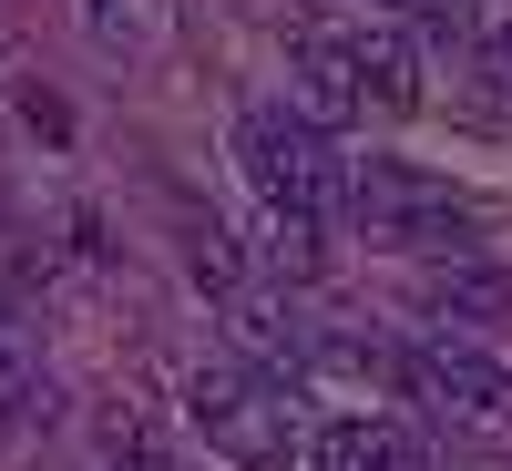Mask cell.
<instances>
[{"label": "cell", "instance_id": "obj_14", "mask_svg": "<svg viewBox=\"0 0 512 471\" xmlns=\"http://www.w3.org/2000/svg\"><path fill=\"white\" fill-rule=\"evenodd\" d=\"M93 11H113V0H93Z\"/></svg>", "mask_w": 512, "mask_h": 471}, {"label": "cell", "instance_id": "obj_9", "mask_svg": "<svg viewBox=\"0 0 512 471\" xmlns=\"http://www.w3.org/2000/svg\"><path fill=\"white\" fill-rule=\"evenodd\" d=\"M41 410H52V369H41L21 338L0 328V431H31Z\"/></svg>", "mask_w": 512, "mask_h": 471}, {"label": "cell", "instance_id": "obj_8", "mask_svg": "<svg viewBox=\"0 0 512 471\" xmlns=\"http://www.w3.org/2000/svg\"><path fill=\"white\" fill-rule=\"evenodd\" d=\"M502 308H512V287H502L492 267H461V277L441 267V277H431V318H441L451 338H472V328H492Z\"/></svg>", "mask_w": 512, "mask_h": 471}, {"label": "cell", "instance_id": "obj_11", "mask_svg": "<svg viewBox=\"0 0 512 471\" xmlns=\"http://www.w3.org/2000/svg\"><path fill=\"white\" fill-rule=\"evenodd\" d=\"M185 267H195V287H216V308H226V297H246V256H236V236H226L216 216L185 226Z\"/></svg>", "mask_w": 512, "mask_h": 471}, {"label": "cell", "instance_id": "obj_10", "mask_svg": "<svg viewBox=\"0 0 512 471\" xmlns=\"http://www.w3.org/2000/svg\"><path fill=\"white\" fill-rule=\"evenodd\" d=\"M451 41H461L482 72L512 82V0H461V11H451Z\"/></svg>", "mask_w": 512, "mask_h": 471}, {"label": "cell", "instance_id": "obj_1", "mask_svg": "<svg viewBox=\"0 0 512 471\" xmlns=\"http://www.w3.org/2000/svg\"><path fill=\"white\" fill-rule=\"evenodd\" d=\"M236 154H246L256 195H267V216H287V226H338V216H349V164L318 144V123L246 113L236 123Z\"/></svg>", "mask_w": 512, "mask_h": 471}, {"label": "cell", "instance_id": "obj_3", "mask_svg": "<svg viewBox=\"0 0 512 471\" xmlns=\"http://www.w3.org/2000/svg\"><path fill=\"white\" fill-rule=\"evenodd\" d=\"M349 216L379 236V246H420V256H451L472 246V205H461L441 175H420V164H349Z\"/></svg>", "mask_w": 512, "mask_h": 471}, {"label": "cell", "instance_id": "obj_12", "mask_svg": "<svg viewBox=\"0 0 512 471\" xmlns=\"http://www.w3.org/2000/svg\"><path fill=\"white\" fill-rule=\"evenodd\" d=\"M103 451H113V461H134V471H164V451H154V431H144L134 410H113V420H103Z\"/></svg>", "mask_w": 512, "mask_h": 471}, {"label": "cell", "instance_id": "obj_13", "mask_svg": "<svg viewBox=\"0 0 512 471\" xmlns=\"http://www.w3.org/2000/svg\"><path fill=\"white\" fill-rule=\"evenodd\" d=\"M21 113L41 123V134H72V103H62V93H21Z\"/></svg>", "mask_w": 512, "mask_h": 471}, {"label": "cell", "instance_id": "obj_7", "mask_svg": "<svg viewBox=\"0 0 512 471\" xmlns=\"http://www.w3.org/2000/svg\"><path fill=\"white\" fill-rule=\"evenodd\" d=\"M297 93H308V113H328V123L369 113V103H359V62H349V31H308V41H297Z\"/></svg>", "mask_w": 512, "mask_h": 471}, {"label": "cell", "instance_id": "obj_4", "mask_svg": "<svg viewBox=\"0 0 512 471\" xmlns=\"http://www.w3.org/2000/svg\"><path fill=\"white\" fill-rule=\"evenodd\" d=\"M400 390H420L441 420H472V431H512V369L472 338H420L400 349Z\"/></svg>", "mask_w": 512, "mask_h": 471}, {"label": "cell", "instance_id": "obj_6", "mask_svg": "<svg viewBox=\"0 0 512 471\" xmlns=\"http://www.w3.org/2000/svg\"><path fill=\"white\" fill-rule=\"evenodd\" d=\"M349 62H359V103L369 113H410L420 103V52L400 31H349Z\"/></svg>", "mask_w": 512, "mask_h": 471}, {"label": "cell", "instance_id": "obj_2", "mask_svg": "<svg viewBox=\"0 0 512 471\" xmlns=\"http://www.w3.org/2000/svg\"><path fill=\"white\" fill-rule=\"evenodd\" d=\"M185 410H195V431L216 441L236 471H297L308 461V431L287 420V390L277 379H246V369H195L185 379Z\"/></svg>", "mask_w": 512, "mask_h": 471}, {"label": "cell", "instance_id": "obj_5", "mask_svg": "<svg viewBox=\"0 0 512 471\" xmlns=\"http://www.w3.org/2000/svg\"><path fill=\"white\" fill-rule=\"evenodd\" d=\"M226 338H236V349H246L256 369H267V379H277V390H287V379L318 359L308 338H297V318L277 308V297H256V287H246V297H226Z\"/></svg>", "mask_w": 512, "mask_h": 471}]
</instances>
